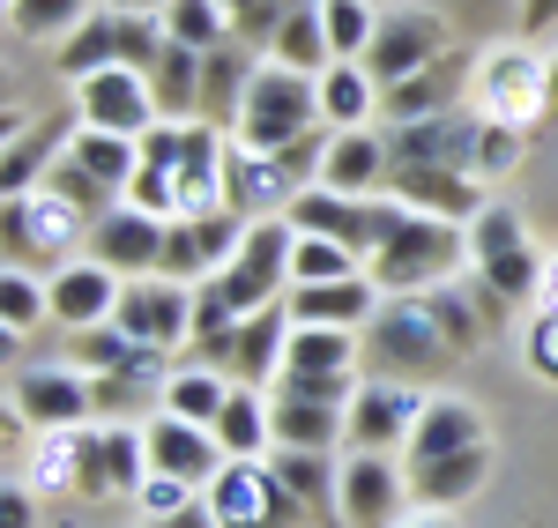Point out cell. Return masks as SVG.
Wrapping results in <instances>:
<instances>
[{
    "label": "cell",
    "mask_w": 558,
    "mask_h": 528,
    "mask_svg": "<svg viewBox=\"0 0 558 528\" xmlns=\"http://www.w3.org/2000/svg\"><path fill=\"white\" fill-rule=\"evenodd\" d=\"M157 528H216L209 506H186V514H172V521H157Z\"/></svg>",
    "instance_id": "obj_56"
},
{
    "label": "cell",
    "mask_w": 558,
    "mask_h": 528,
    "mask_svg": "<svg viewBox=\"0 0 558 528\" xmlns=\"http://www.w3.org/2000/svg\"><path fill=\"white\" fill-rule=\"evenodd\" d=\"M75 112H83V127H97V134H134V142L157 127L149 75H134V67H105V75L75 83Z\"/></svg>",
    "instance_id": "obj_9"
},
{
    "label": "cell",
    "mask_w": 558,
    "mask_h": 528,
    "mask_svg": "<svg viewBox=\"0 0 558 528\" xmlns=\"http://www.w3.org/2000/svg\"><path fill=\"white\" fill-rule=\"evenodd\" d=\"M373 351L395 365V372H432V365H447L454 343H447V328H439V312L425 298H387L373 312Z\"/></svg>",
    "instance_id": "obj_8"
},
{
    "label": "cell",
    "mask_w": 558,
    "mask_h": 528,
    "mask_svg": "<svg viewBox=\"0 0 558 528\" xmlns=\"http://www.w3.org/2000/svg\"><path fill=\"white\" fill-rule=\"evenodd\" d=\"M75 120H68V112H52V120H38V127L23 134H8V164H0V194H8V201H23V186H31V179L45 172V157H52V142H75Z\"/></svg>",
    "instance_id": "obj_27"
},
{
    "label": "cell",
    "mask_w": 558,
    "mask_h": 528,
    "mask_svg": "<svg viewBox=\"0 0 558 528\" xmlns=\"http://www.w3.org/2000/svg\"><path fill=\"white\" fill-rule=\"evenodd\" d=\"M514 157H521V134H514V127H484V142H476V172L514 164Z\"/></svg>",
    "instance_id": "obj_52"
},
{
    "label": "cell",
    "mask_w": 558,
    "mask_h": 528,
    "mask_svg": "<svg viewBox=\"0 0 558 528\" xmlns=\"http://www.w3.org/2000/svg\"><path fill=\"white\" fill-rule=\"evenodd\" d=\"M268 395L276 402H336V409H350V372H299V365H283V372L268 380Z\"/></svg>",
    "instance_id": "obj_44"
},
{
    "label": "cell",
    "mask_w": 558,
    "mask_h": 528,
    "mask_svg": "<svg viewBox=\"0 0 558 528\" xmlns=\"http://www.w3.org/2000/svg\"><path fill=\"white\" fill-rule=\"evenodd\" d=\"M470 254V231H454L447 217H410L387 231V246L373 254V283L380 291H417V283H439L454 275V261Z\"/></svg>",
    "instance_id": "obj_2"
},
{
    "label": "cell",
    "mask_w": 558,
    "mask_h": 528,
    "mask_svg": "<svg viewBox=\"0 0 558 528\" xmlns=\"http://www.w3.org/2000/svg\"><path fill=\"white\" fill-rule=\"evenodd\" d=\"M89 261H105L112 275H157V261H165V217L112 209L105 223H89Z\"/></svg>",
    "instance_id": "obj_12"
},
{
    "label": "cell",
    "mask_w": 558,
    "mask_h": 528,
    "mask_svg": "<svg viewBox=\"0 0 558 528\" xmlns=\"http://www.w3.org/2000/svg\"><path fill=\"white\" fill-rule=\"evenodd\" d=\"M387 201H402V209H417V217H447V223L484 217L476 179L454 172V164H387Z\"/></svg>",
    "instance_id": "obj_10"
},
{
    "label": "cell",
    "mask_w": 558,
    "mask_h": 528,
    "mask_svg": "<svg viewBox=\"0 0 558 528\" xmlns=\"http://www.w3.org/2000/svg\"><path fill=\"white\" fill-rule=\"evenodd\" d=\"M320 186H336L350 201H380L387 194V142L373 127H343L328 164H320Z\"/></svg>",
    "instance_id": "obj_19"
},
{
    "label": "cell",
    "mask_w": 558,
    "mask_h": 528,
    "mask_svg": "<svg viewBox=\"0 0 558 528\" xmlns=\"http://www.w3.org/2000/svg\"><path fill=\"white\" fill-rule=\"evenodd\" d=\"M291 306L276 298V306H260L239 320V335H231V380L239 388H268L276 372H283V351H291Z\"/></svg>",
    "instance_id": "obj_18"
},
{
    "label": "cell",
    "mask_w": 558,
    "mask_h": 528,
    "mask_svg": "<svg viewBox=\"0 0 558 528\" xmlns=\"http://www.w3.org/2000/svg\"><path fill=\"white\" fill-rule=\"evenodd\" d=\"M149 388H157V365H142V372H97V380H89L97 409H128V402H142Z\"/></svg>",
    "instance_id": "obj_48"
},
{
    "label": "cell",
    "mask_w": 558,
    "mask_h": 528,
    "mask_svg": "<svg viewBox=\"0 0 558 528\" xmlns=\"http://www.w3.org/2000/svg\"><path fill=\"white\" fill-rule=\"evenodd\" d=\"M68 164H83L97 186H128V179L142 172V142H134V134H97V127H83L75 142H68Z\"/></svg>",
    "instance_id": "obj_30"
},
{
    "label": "cell",
    "mask_w": 558,
    "mask_h": 528,
    "mask_svg": "<svg viewBox=\"0 0 558 528\" xmlns=\"http://www.w3.org/2000/svg\"><path fill=\"white\" fill-rule=\"evenodd\" d=\"M402 514V469L387 454H350L343 462V521L350 528H395Z\"/></svg>",
    "instance_id": "obj_16"
},
{
    "label": "cell",
    "mask_w": 558,
    "mask_h": 528,
    "mask_svg": "<svg viewBox=\"0 0 558 528\" xmlns=\"http://www.w3.org/2000/svg\"><path fill=\"white\" fill-rule=\"evenodd\" d=\"M75 491H83V499H105V491H112V469H105V432H75Z\"/></svg>",
    "instance_id": "obj_49"
},
{
    "label": "cell",
    "mask_w": 558,
    "mask_h": 528,
    "mask_svg": "<svg viewBox=\"0 0 558 528\" xmlns=\"http://www.w3.org/2000/svg\"><path fill=\"white\" fill-rule=\"evenodd\" d=\"M529 365H536L544 380H558V312L536 320V335H529Z\"/></svg>",
    "instance_id": "obj_51"
},
{
    "label": "cell",
    "mask_w": 558,
    "mask_h": 528,
    "mask_svg": "<svg viewBox=\"0 0 558 528\" xmlns=\"http://www.w3.org/2000/svg\"><path fill=\"white\" fill-rule=\"evenodd\" d=\"M521 30H529V38L558 30V0H521Z\"/></svg>",
    "instance_id": "obj_53"
},
{
    "label": "cell",
    "mask_w": 558,
    "mask_h": 528,
    "mask_svg": "<svg viewBox=\"0 0 558 528\" xmlns=\"http://www.w3.org/2000/svg\"><path fill=\"white\" fill-rule=\"evenodd\" d=\"M246 8H260V0H223V15H231V23H239V15H246Z\"/></svg>",
    "instance_id": "obj_57"
},
{
    "label": "cell",
    "mask_w": 558,
    "mask_h": 528,
    "mask_svg": "<svg viewBox=\"0 0 558 528\" xmlns=\"http://www.w3.org/2000/svg\"><path fill=\"white\" fill-rule=\"evenodd\" d=\"M432 60H447V23L425 15V8H395V15H380V30H373L365 75L380 89H395V83H410L417 67H432Z\"/></svg>",
    "instance_id": "obj_6"
},
{
    "label": "cell",
    "mask_w": 558,
    "mask_h": 528,
    "mask_svg": "<svg viewBox=\"0 0 558 528\" xmlns=\"http://www.w3.org/2000/svg\"><path fill=\"white\" fill-rule=\"evenodd\" d=\"M343 275H357V254H350V246H336V238H313V231H299L291 283H343Z\"/></svg>",
    "instance_id": "obj_41"
},
{
    "label": "cell",
    "mask_w": 558,
    "mask_h": 528,
    "mask_svg": "<svg viewBox=\"0 0 558 528\" xmlns=\"http://www.w3.org/2000/svg\"><path fill=\"white\" fill-rule=\"evenodd\" d=\"M202 60H209V52H194V45H165V60H157V75H149V97H157L165 120H179V112L202 120Z\"/></svg>",
    "instance_id": "obj_29"
},
{
    "label": "cell",
    "mask_w": 558,
    "mask_h": 528,
    "mask_svg": "<svg viewBox=\"0 0 558 528\" xmlns=\"http://www.w3.org/2000/svg\"><path fill=\"white\" fill-rule=\"evenodd\" d=\"M536 112H544V120H558V60L544 67V89H536Z\"/></svg>",
    "instance_id": "obj_55"
},
{
    "label": "cell",
    "mask_w": 558,
    "mask_h": 528,
    "mask_svg": "<svg viewBox=\"0 0 558 528\" xmlns=\"http://www.w3.org/2000/svg\"><path fill=\"white\" fill-rule=\"evenodd\" d=\"M268 469L291 484V499L305 506V521H328V506L343 514V469L328 477V454H320V446H276Z\"/></svg>",
    "instance_id": "obj_23"
},
{
    "label": "cell",
    "mask_w": 558,
    "mask_h": 528,
    "mask_svg": "<svg viewBox=\"0 0 558 528\" xmlns=\"http://www.w3.org/2000/svg\"><path fill=\"white\" fill-rule=\"evenodd\" d=\"M454 83H462V67H454V60H432V67H417L410 83L387 89V127H417V120L454 112Z\"/></svg>",
    "instance_id": "obj_25"
},
{
    "label": "cell",
    "mask_w": 558,
    "mask_h": 528,
    "mask_svg": "<svg viewBox=\"0 0 558 528\" xmlns=\"http://www.w3.org/2000/svg\"><path fill=\"white\" fill-rule=\"evenodd\" d=\"M470 254H476V275H484V291L492 298H529L536 291V254H529V231H521L514 209H484L470 231Z\"/></svg>",
    "instance_id": "obj_7"
},
{
    "label": "cell",
    "mask_w": 558,
    "mask_h": 528,
    "mask_svg": "<svg viewBox=\"0 0 558 528\" xmlns=\"http://www.w3.org/2000/svg\"><path fill=\"white\" fill-rule=\"evenodd\" d=\"M417 417H425V402L410 395V388H395V380H373V388H357V395H350L343 440H350V454H387V446H410Z\"/></svg>",
    "instance_id": "obj_11"
},
{
    "label": "cell",
    "mask_w": 558,
    "mask_h": 528,
    "mask_svg": "<svg viewBox=\"0 0 558 528\" xmlns=\"http://www.w3.org/2000/svg\"><path fill=\"white\" fill-rule=\"evenodd\" d=\"M223 402H231V388L216 372H179V380H165V417H186V425H209L216 432Z\"/></svg>",
    "instance_id": "obj_36"
},
{
    "label": "cell",
    "mask_w": 558,
    "mask_h": 528,
    "mask_svg": "<svg viewBox=\"0 0 558 528\" xmlns=\"http://www.w3.org/2000/svg\"><path fill=\"white\" fill-rule=\"evenodd\" d=\"M179 201L194 217L223 209V142L209 120H179Z\"/></svg>",
    "instance_id": "obj_22"
},
{
    "label": "cell",
    "mask_w": 558,
    "mask_h": 528,
    "mask_svg": "<svg viewBox=\"0 0 558 528\" xmlns=\"http://www.w3.org/2000/svg\"><path fill=\"white\" fill-rule=\"evenodd\" d=\"M283 306H291L299 328H357V320L380 312V283H365V275H343V283H291Z\"/></svg>",
    "instance_id": "obj_17"
},
{
    "label": "cell",
    "mask_w": 558,
    "mask_h": 528,
    "mask_svg": "<svg viewBox=\"0 0 558 528\" xmlns=\"http://www.w3.org/2000/svg\"><path fill=\"white\" fill-rule=\"evenodd\" d=\"M15 409L31 417V425H52V432H68V425H83L97 395H89L83 372H15Z\"/></svg>",
    "instance_id": "obj_21"
},
{
    "label": "cell",
    "mask_w": 558,
    "mask_h": 528,
    "mask_svg": "<svg viewBox=\"0 0 558 528\" xmlns=\"http://www.w3.org/2000/svg\"><path fill=\"white\" fill-rule=\"evenodd\" d=\"M112 23H120V67L157 75V60H165V45H172V38H165V23H149L142 8H120Z\"/></svg>",
    "instance_id": "obj_42"
},
{
    "label": "cell",
    "mask_w": 558,
    "mask_h": 528,
    "mask_svg": "<svg viewBox=\"0 0 558 528\" xmlns=\"http://www.w3.org/2000/svg\"><path fill=\"white\" fill-rule=\"evenodd\" d=\"M254 75H260V67H254V52H246V45H216L209 60H202V120H209V127H223V120L239 127Z\"/></svg>",
    "instance_id": "obj_24"
},
{
    "label": "cell",
    "mask_w": 558,
    "mask_h": 528,
    "mask_svg": "<svg viewBox=\"0 0 558 528\" xmlns=\"http://www.w3.org/2000/svg\"><path fill=\"white\" fill-rule=\"evenodd\" d=\"M165 351H149V343H134L120 320H105V328H75V365H83L89 380L97 372H142V365H157Z\"/></svg>",
    "instance_id": "obj_28"
},
{
    "label": "cell",
    "mask_w": 558,
    "mask_h": 528,
    "mask_svg": "<svg viewBox=\"0 0 558 528\" xmlns=\"http://www.w3.org/2000/svg\"><path fill=\"white\" fill-rule=\"evenodd\" d=\"M283 217L299 223V231H313V238L350 246V254L365 261V254H380V246H387V231L410 217V209H402V201H350V194H336V186H305Z\"/></svg>",
    "instance_id": "obj_3"
},
{
    "label": "cell",
    "mask_w": 558,
    "mask_h": 528,
    "mask_svg": "<svg viewBox=\"0 0 558 528\" xmlns=\"http://www.w3.org/2000/svg\"><path fill=\"white\" fill-rule=\"evenodd\" d=\"M291 254H299V223H291V217H260L254 231H246L239 261L216 275L223 298L239 306V320L260 312V306H276V291H291Z\"/></svg>",
    "instance_id": "obj_4"
},
{
    "label": "cell",
    "mask_w": 558,
    "mask_h": 528,
    "mask_svg": "<svg viewBox=\"0 0 558 528\" xmlns=\"http://www.w3.org/2000/svg\"><path fill=\"white\" fill-rule=\"evenodd\" d=\"M462 446H484V417H476V402L447 395V402H425V417H417L402 454H410V469H432V462H447Z\"/></svg>",
    "instance_id": "obj_20"
},
{
    "label": "cell",
    "mask_w": 558,
    "mask_h": 528,
    "mask_svg": "<svg viewBox=\"0 0 558 528\" xmlns=\"http://www.w3.org/2000/svg\"><path fill=\"white\" fill-rule=\"evenodd\" d=\"M52 194H60V209H75V217H89V223H105L112 217V186H97V179L83 172V164H52Z\"/></svg>",
    "instance_id": "obj_45"
},
{
    "label": "cell",
    "mask_w": 558,
    "mask_h": 528,
    "mask_svg": "<svg viewBox=\"0 0 558 528\" xmlns=\"http://www.w3.org/2000/svg\"><path fill=\"white\" fill-rule=\"evenodd\" d=\"M350 357H357L350 328H291L283 365H299V372H350Z\"/></svg>",
    "instance_id": "obj_39"
},
{
    "label": "cell",
    "mask_w": 558,
    "mask_h": 528,
    "mask_svg": "<svg viewBox=\"0 0 558 528\" xmlns=\"http://www.w3.org/2000/svg\"><path fill=\"white\" fill-rule=\"evenodd\" d=\"M268 440H276V425H268L260 395H254V388H239V395L223 402V417H216V446H223L231 462H254Z\"/></svg>",
    "instance_id": "obj_34"
},
{
    "label": "cell",
    "mask_w": 558,
    "mask_h": 528,
    "mask_svg": "<svg viewBox=\"0 0 558 528\" xmlns=\"http://www.w3.org/2000/svg\"><path fill=\"white\" fill-rule=\"evenodd\" d=\"M105 469H112V491H142L149 484V446L134 425H112L105 432Z\"/></svg>",
    "instance_id": "obj_46"
},
{
    "label": "cell",
    "mask_w": 558,
    "mask_h": 528,
    "mask_svg": "<svg viewBox=\"0 0 558 528\" xmlns=\"http://www.w3.org/2000/svg\"><path fill=\"white\" fill-rule=\"evenodd\" d=\"M45 291H52V320H68V328H105V320L120 312V291H128V283L105 261H68Z\"/></svg>",
    "instance_id": "obj_15"
},
{
    "label": "cell",
    "mask_w": 558,
    "mask_h": 528,
    "mask_svg": "<svg viewBox=\"0 0 558 528\" xmlns=\"http://www.w3.org/2000/svg\"><path fill=\"white\" fill-rule=\"evenodd\" d=\"M320 23H328L336 60H365V52H373V30H380L373 0H320Z\"/></svg>",
    "instance_id": "obj_38"
},
{
    "label": "cell",
    "mask_w": 558,
    "mask_h": 528,
    "mask_svg": "<svg viewBox=\"0 0 558 528\" xmlns=\"http://www.w3.org/2000/svg\"><path fill=\"white\" fill-rule=\"evenodd\" d=\"M373 75H365V60H336L328 75H320V112L336 120V127H365V112H373Z\"/></svg>",
    "instance_id": "obj_35"
},
{
    "label": "cell",
    "mask_w": 558,
    "mask_h": 528,
    "mask_svg": "<svg viewBox=\"0 0 558 528\" xmlns=\"http://www.w3.org/2000/svg\"><path fill=\"white\" fill-rule=\"evenodd\" d=\"M202 268H209V254H202L194 217H172V223H165V261H157V275H165V283H194Z\"/></svg>",
    "instance_id": "obj_47"
},
{
    "label": "cell",
    "mask_w": 558,
    "mask_h": 528,
    "mask_svg": "<svg viewBox=\"0 0 558 528\" xmlns=\"http://www.w3.org/2000/svg\"><path fill=\"white\" fill-rule=\"evenodd\" d=\"M268 60H276V67H299V75H328V67H336V45H328V23H320L313 0H299V8L283 15V30L268 38Z\"/></svg>",
    "instance_id": "obj_26"
},
{
    "label": "cell",
    "mask_w": 558,
    "mask_h": 528,
    "mask_svg": "<svg viewBox=\"0 0 558 528\" xmlns=\"http://www.w3.org/2000/svg\"><path fill=\"white\" fill-rule=\"evenodd\" d=\"M328 120L320 112V75H299V67H260L254 89H246V112H239V142L254 149V157H276V149H291L299 134H313Z\"/></svg>",
    "instance_id": "obj_1"
},
{
    "label": "cell",
    "mask_w": 558,
    "mask_h": 528,
    "mask_svg": "<svg viewBox=\"0 0 558 528\" xmlns=\"http://www.w3.org/2000/svg\"><path fill=\"white\" fill-rule=\"evenodd\" d=\"M186 491H194V484H179V477H157V469H149V484L134 491V499H142L157 521H172V514H186Z\"/></svg>",
    "instance_id": "obj_50"
},
{
    "label": "cell",
    "mask_w": 558,
    "mask_h": 528,
    "mask_svg": "<svg viewBox=\"0 0 558 528\" xmlns=\"http://www.w3.org/2000/svg\"><path fill=\"white\" fill-rule=\"evenodd\" d=\"M209 514H216V528H299L305 521V506L291 499V484H283L276 469H254V462L216 469Z\"/></svg>",
    "instance_id": "obj_5"
},
{
    "label": "cell",
    "mask_w": 558,
    "mask_h": 528,
    "mask_svg": "<svg viewBox=\"0 0 558 528\" xmlns=\"http://www.w3.org/2000/svg\"><path fill=\"white\" fill-rule=\"evenodd\" d=\"M484 477H492V446H462V454H447V462L417 469L410 484H417V499H425V506H454V499H470Z\"/></svg>",
    "instance_id": "obj_32"
},
{
    "label": "cell",
    "mask_w": 558,
    "mask_h": 528,
    "mask_svg": "<svg viewBox=\"0 0 558 528\" xmlns=\"http://www.w3.org/2000/svg\"><path fill=\"white\" fill-rule=\"evenodd\" d=\"M157 23H165V38H172V45L216 52V45H223V23H231V15H223V0H172V8H165Z\"/></svg>",
    "instance_id": "obj_37"
},
{
    "label": "cell",
    "mask_w": 558,
    "mask_h": 528,
    "mask_svg": "<svg viewBox=\"0 0 558 528\" xmlns=\"http://www.w3.org/2000/svg\"><path fill=\"white\" fill-rule=\"evenodd\" d=\"M45 312H52V291H38L23 268H8V275H0V328L23 335V328H38Z\"/></svg>",
    "instance_id": "obj_43"
},
{
    "label": "cell",
    "mask_w": 558,
    "mask_h": 528,
    "mask_svg": "<svg viewBox=\"0 0 558 528\" xmlns=\"http://www.w3.org/2000/svg\"><path fill=\"white\" fill-rule=\"evenodd\" d=\"M343 417L350 409H336V402H268V425H276V446H328L343 440Z\"/></svg>",
    "instance_id": "obj_31"
},
{
    "label": "cell",
    "mask_w": 558,
    "mask_h": 528,
    "mask_svg": "<svg viewBox=\"0 0 558 528\" xmlns=\"http://www.w3.org/2000/svg\"><path fill=\"white\" fill-rule=\"evenodd\" d=\"M142 446H149V469L157 477H179V484H216V432L209 425H186V417H157L149 432H142Z\"/></svg>",
    "instance_id": "obj_14"
},
{
    "label": "cell",
    "mask_w": 558,
    "mask_h": 528,
    "mask_svg": "<svg viewBox=\"0 0 558 528\" xmlns=\"http://www.w3.org/2000/svg\"><path fill=\"white\" fill-rule=\"evenodd\" d=\"M105 67H120V23L112 15H89L83 30H68V45H60V75L68 83H89Z\"/></svg>",
    "instance_id": "obj_33"
},
{
    "label": "cell",
    "mask_w": 558,
    "mask_h": 528,
    "mask_svg": "<svg viewBox=\"0 0 558 528\" xmlns=\"http://www.w3.org/2000/svg\"><path fill=\"white\" fill-rule=\"evenodd\" d=\"M0 528H31V506H23V491H15V484L0 491Z\"/></svg>",
    "instance_id": "obj_54"
},
{
    "label": "cell",
    "mask_w": 558,
    "mask_h": 528,
    "mask_svg": "<svg viewBox=\"0 0 558 528\" xmlns=\"http://www.w3.org/2000/svg\"><path fill=\"white\" fill-rule=\"evenodd\" d=\"M112 320L128 328L134 343L172 351V343H186V335H194V298H186V291H172V283H128Z\"/></svg>",
    "instance_id": "obj_13"
},
{
    "label": "cell",
    "mask_w": 558,
    "mask_h": 528,
    "mask_svg": "<svg viewBox=\"0 0 558 528\" xmlns=\"http://www.w3.org/2000/svg\"><path fill=\"white\" fill-rule=\"evenodd\" d=\"M89 15V0H8V23L23 30V38H68V30H83Z\"/></svg>",
    "instance_id": "obj_40"
},
{
    "label": "cell",
    "mask_w": 558,
    "mask_h": 528,
    "mask_svg": "<svg viewBox=\"0 0 558 528\" xmlns=\"http://www.w3.org/2000/svg\"><path fill=\"white\" fill-rule=\"evenodd\" d=\"M120 8H142V15H149V8H157V15H165V8H172V0H120Z\"/></svg>",
    "instance_id": "obj_58"
}]
</instances>
